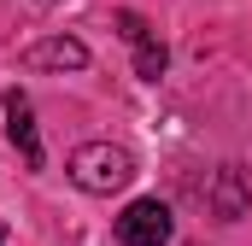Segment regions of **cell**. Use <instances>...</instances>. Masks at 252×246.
I'll list each match as a JSON object with an SVG mask.
<instances>
[{"label":"cell","mask_w":252,"mask_h":246,"mask_svg":"<svg viewBox=\"0 0 252 246\" xmlns=\"http://www.w3.org/2000/svg\"><path fill=\"white\" fill-rule=\"evenodd\" d=\"M70 182L82 193H118V187L135 182V158L129 147H112V141H88L70 153Z\"/></svg>","instance_id":"6da1fadb"},{"label":"cell","mask_w":252,"mask_h":246,"mask_svg":"<svg viewBox=\"0 0 252 246\" xmlns=\"http://www.w3.org/2000/svg\"><path fill=\"white\" fill-rule=\"evenodd\" d=\"M170 205L164 199H135L124 217H118V241L124 246H164L170 241Z\"/></svg>","instance_id":"7a4b0ae2"},{"label":"cell","mask_w":252,"mask_h":246,"mask_svg":"<svg viewBox=\"0 0 252 246\" xmlns=\"http://www.w3.org/2000/svg\"><path fill=\"white\" fill-rule=\"evenodd\" d=\"M6 135H12V141H18V153H24V164H30V170H41V158H47V153H41V135H35V118H30V94H24V88H6Z\"/></svg>","instance_id":"3957f363"},{"label":"cell","mask_w":252,"mask_h":246,"mask_svg":"<svg viewBox=\"0 0 252 246\" xmlns=\"http://www.w3.org/2000/svg\"><path fill=\"white\" fill-rule=\"evenodd\" d=\"M30 70H82L88 64V47L76 41V35H47V41H35L30 53H24Z\"/></svg>","instance_id":"277c9868"},{"label":"cell","mask_w":252,"mask_h":246,"mask_svg":"<svg viewBox=\"0 0 252 246\" xmlns=\"http://www.w3.org/2000/svg\"><path fill=\"white\" fill-rule=\"evenodd\" d=\"M211 205H217V217H241V211L252 205V176L229 164V170L217 176V187H211Z\"/></svg>","instance_id":"5b68a950"},{"label":"cell","mask_w":252,"mask_h":246,"mask_svg":"<svg viewBox=\"0 0 252 246\" xmlns=\"http://www.w3.org/2000/svg\"><path fill=\"white\" fill-rule=\"evenodd\" d=\"M164 59H170V53H164V41H153V35H141V41H135V70H141V76H164Z\"/></svg>","instance_id":"8992f818"},{"label":"cell","mask_w":252,"mask_h":246,"mask_svg":"<svg viewBox=\"0 0 252 246\" xmlns=\"http://www.w3.org/2000/svg\"><path fill=\"white\" fill-rule=\"evenodd\" d=\"M0 241H6V223H0Z\"/></svg>","instance_id":"52a82bcc"}]
</instances>
